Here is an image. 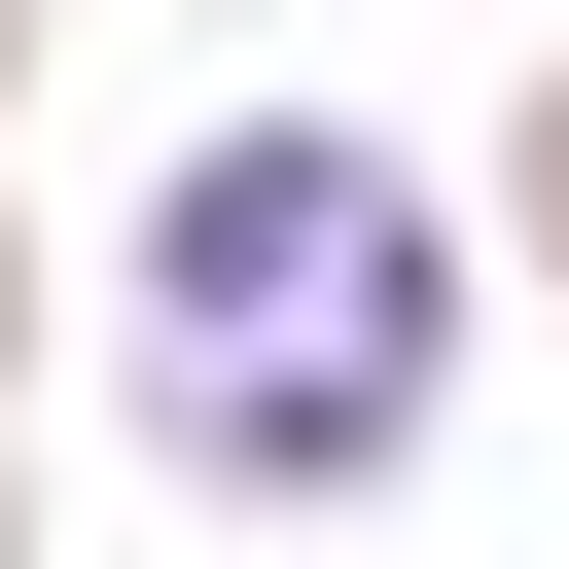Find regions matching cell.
Listing matches in <instances>:
<instances>
[{"mask_svg": "<svg viewBox=\"0 0 569 569\" xmlns=\"http://www.w3.org/2000/svg\"><path fill=\"white\" fill-rule=\"evenodd\" d=\"M462 356H498V213H462L391 107H213V142L107 213V391H142V462H178L213 533L427 498Z\"/></svg>", "mask_w": 569, "mask_h": 569, "instance_id": "cell-1", "label": "cell"}, {"mask_svg": "<svg viewBox=\"0 0 569 569\" xmlns=\"http://www.w3.org/2000/svg\"><path fill=\"white\" fill-rule=\"evenodd\" d=\"M71 320H107V284H71V249H36V178H0V391H36Z\"/></svg>", "mask_w": 569, "mask_h": 569, "instance_id": "cell-3", "label": "cell"}, {"mask_svg": "<svg viewBox=\"0 0 569 569\" xmlns=\"http://www.w3.org/2000/svg\"><path fill=\"white\" fill-rule=\"evenodd\" d=\"M71 36H107V0H0V107H36V71H71Z\"/></svg>", "mask_w": 569, "mask_h": 569, "instance_id": "cell-5", "label": "cell"}, {"mask_svg": "<svg viewBox=\"0 0 569 569\" xmlns=\"http://www.w3.org/2000/svg\"><path fill=\"white\" fill-rule=\"evenodd\" d=\"M462 213H498V284L569 320V0H533V71H498V178H462Z\"/></svg>", "mask_w": 569, "mask_h": 569, "instance_id": "cell-2", "label": "cell"}, {"mask_svg": "<svg viewBox=\"0 0 569 569\" xmlns=\"http://www.w3.org/2000/svg\"><path fill=\"white\" fill-rule=\"evenodd\" d=\"M142 36H284V0H142Z\"/></svg>", "mask_w": 569, "mask_h": 569, "instance_id": "cell-6", "label": "cell"}, {"mask_svg": "<svg viewBox=\"0 0 569 569\" xmlns=\"http://www.w3.org/2000/svg\"><path fill=\"white\" fill-rule=\"evenodd\" d=\"M0 569H71V498H36V391H0Z\"/></svg>", "mask_w": 569, "mask_h": 569, "instance_id": "cell-4", "label": "cell"}]
</instances>
